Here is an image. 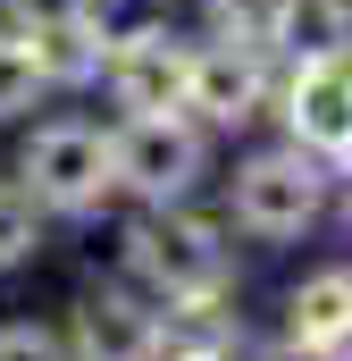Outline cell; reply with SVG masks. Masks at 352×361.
<instances>
[{"label": "cell", "instance_id": "6da1fadb", "mask_svg": "<svg viewBox=\"0 0 352 361\" xmlns=\"http://www.w3.org/2000/svg\"><path fill=\"white\" fill-rule=\"evenodd\" d=\"M235 227L201 202H168V210H126L118 227V277L143 286L160 311L176 302H227L235 294Z\"/></svg>", "mask_w": 352, "mask_h": 361}, {"label": "cell", "instance_id": "7a4b0ae2", "mask_svg": "<svg viewBox=\"0 0 352 361\" xmlns=\"http://www.w3.org/2000/svg\"><path fill=\"white\" fill-rule=\"evenodd\" d=\"M8 177L34 193L42 219H101L118 210V126L84 109H42L8 152Z\"/></svg>", "mask_w": 352, "mask_h": 361}, {"label": "cell", "instance_id": "3957f363", "mask_svg": "<svg viewBox=\"0 0 352 361\" xmlns=\"http://www.w3.org/2000/svg\"><path fill=\"white\" fill-rule=\"evenodd\" d=\"M319 219H327V169L310 152H294L285 135L252 143L227 169V227L235 235H252V244H302Z\"/></svg>", "mask_w": 352, "mask_h": 361}, {"label": "cell", "instance_id": "277c9868", "mask_svg": "<svg viewBox=\"0 0 352 361\" xmlns=\"http://www.w3.org/2000/svg\"><path fill=\"white\" fill-rule=\"evenodd\" d=\"M118 126V202L134 210H168V202H193L210 185V135L168 109V118H109Z\"/></svg>", "mask_w": 352, "mask_h": 361}, {"label": "cell", "instance_id": "5b68a950", "mask_svg": "<svg viewBox=\"0 0 352 361\" xmlns=\"http://www.w3.org/2000/svg\"><path fill=\"white\" fill-rule=\"evenodd\" d=\"M59 345L68 361H160L168 353V319L143 286L126 277H84L68 319H59Z\"/></svg>", "mask_w": 352, "mask_h": 361}, {"label": "cell", "instance_id": "8992f818", "mask_svg": "<svg viewBox=\"0 0 352 361\" xmlns=\"http://www.w3.org/2000/svg\"><path fill=\"white\" fill-rule=\"evenodd\" d=\"M268 109H277V59H260V51H235V42H193L184 118H193L210 143L252 135Z\"/></svg>", "mask_w": 352, "mask_h": 361}, {"label": "cell", "instance_id": "52a82bcc", "mask_svg": "<svg viewBox=\"0 0 352 361\" xmlns=\"http://www.w3.org/2000/svg\"><path fill=\"white\" fill-rule=\"evenodd\" d=\"M193 42L176 17H151L143 34H126L101 68V92H109V118H168L184 109V76H193Z\"/></svg>", "mask_w": 352, "mask_h": 361}, {"label": "cell", "instance_id": "ba28073f", "mask_svg": "<svg viewBox=\"0 0 352 361\" xmlns=\"http://www.w3.org/2000/svg\"><path fill=\"white\" fill-rule=\"evenodd\" d=\"M294 152H310L319 169L352 160V59H310V68H277V109Z\"/></svg>", "mask_w": 352, "mask_h": 361}, {"label": "cell", "instance_id": "9c48e42d", "mask_svg": "<svg viewBox=\"0 0 352 361\" xmlns=\"http://www.w3.org/2000/svg\"><path fill=\"white\" fill-rule=\"evenodd\" d=\"M25 51H34V68H42L51 101H59V92H101L109 51H101V34H92L68 0H42V25H34V42H25Z\"/></svg>", "mask_w": 352, "mask_h": 361}, {"label": "cell", "instance_id": "30bf717a", "mask_svg": "<svg viewBox=\"0 0 352 361\" xmlns=\"http://www.w3.org/2000/svg\"><path fill=\"white\" fill-rule=\"evenodd\" d=\"M285 345L310 353H352V269H310L302 286H285Z\"/></svg>", "mask_w": 352, "mask_h": 361}, {"label": "cell", "instance_id": "8fae6325", "mask_svg": "<svg viewBox=\"0 0 352 361\" xmlns=\"http://www.w3.org/2000/svg\"><path fill=\"white\" fill-rule=\"evenodd\" d=\"M352 59V0H285L277 17V68Z\"/></svg>", "mask_w": 352, "mask_h": 361}, {"label": "cell", "instance_id": "7c38bea8", "mask_svg": "<svg viewBox=\"0 0 352 361\" xmlns=\"http://www.w3.org/2000/svg\"><path fill=\"white\" fill-rule=\"evenodd\" d=\"M160 319H168V353H210V361L244 353V311H235V294H227V302H176Z\"/></svg>", "mask_w": 352, "mask_h": 361}, {"label": "cell", "instance_id": "4fadbf2b", "mask_svg": "<svg viewBox=\"0 0 352 361\" xmlns=\"http://www.w3.org/2000/svg\"><path fill=\"white\" fill-rule=\"evenodd\" d=\"M277 17H285V0H201V42H235V51L277 59Z\"/></svg>", "mask_w": 352, "mask_h": 361}, {"label": "cell", "instance_id": "5bb4252c", "mask_svg": "<svg viewBox=\"0 0 352 361\" xmlns=\"http://www.w3.org/2000/svg\"><path fill=\"white\" fill-rule=\"evenodd\" d=\"M42 244H51V219L34 210V193L17 177H0V277L25 269V261H42Z\"/></svg>", "mask_w": 352, "mask_h": 361}, {"label": "cell", "instance_id": "9a60e30c", "mask_svg": "<svg viewBox=\"0 0 352 361\" xmlns=\"http://www.w3.org/2000/svg\"><path fill=\"white\" fill-rule=\"evenodd\" d=\"M51 109V85L34 68V51H0V126H25Z\"/></svg>", "mask_w": 352, "mask_h": 361}, {"label": "cell", "instance_id": "2e32d148", "mask_svg": "<svg viewBox=\"0 0 352 361\" xmlns=\"http://www.w3.org/2000/svg\"><path fill=\"white\" fill-rule=\"evenodd\" d=\"M0 361H68L51 319H0Z\"/></svg>", "mask_w": 352, "mask_h": 361}, {"label": "cell", "instance_id": "e0dca14e", "mask_svg": "<svg viewBox=\"0 0 352 361\" xmlns=\"http://www.w3.org/2000/svg\"><path fill=\"white\" fill-rule=\"evenodd\" d=\"M42 25V0H0V51H25Z\"/></svg>", "mask_w": 352, "mask_h": 361}, {"label": "cell", "instance_id": "ac0fdd59", "mask_svg": "<svg viewBox=\"0 0 352 361\" xmlns=\"http://www.w3.org/2000/svg\"><path fill=\"white\" fill-rule=\"evenodd\" d=\"M327 210L352 227V160H344V169H327Z\"/></svg>", "mask_w": 352, "mask_h": 361}, {"label": "cell", "instance_id": "d6986e66", "mask_svg": "<svg viewBox=\"0 0 352 361\" xmlns=\"http://www.w3.org/2000/svg\"><path fill=\"white\" fill-rule=\"evenodd\" d=\"M260 361H336V353H310V345H285V336H277V345H268Z\"/></svg>", "mask_w": 352, "mask_h": 361}, {"label": "cell", "instance_id": "ffe728a7", "mask_svg": "<svg viewBox=\"0 0 352 361\" xmlns=\"http://www.w3.org/2000/svg\"><path fill=\"white\" fill-rule=\"evenodd\" d=\"M160 361H210V353H160Z\"/></svg>", "mask_w": 352, "mask_h": 361}]
</instances>
